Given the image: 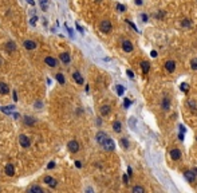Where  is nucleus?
<instances>
[{
    "label": "nucleus",
    "instance_id": "obj_41",
    "mask_svg": "<svg viewBox=\"0 0 197 193\" xmlns=\"http://www.w3.org/2000/svg\"><path fill=\"white\" fill-rule=\"evenodd\" d=\"M86 193H94V189H93L91 186H89V188L86 189Z\"/></svg>",
    "mask_w": 197,
    "mask_h": 193
},
{
    "label": "nucleus",
    "instance_id": "obj_29",
    "mask_svg": "<svg viewBox=\"0 0 197 193\" xmlns=\"http://www.w3.org/2000/svg\"><path fill=\"white\" fill-rule=\"evenodd\" d=\"M190 67H192V70H194V71L197 70V58H193L192 61H190Z\"/></svg>",
    "mask_w": 197,
    "mask_h": 193
},
{
    "label": "nucleus",
    "instance_id": "obj_26",
    "mask_svg": "<svg viewBox=\"0 0 197 193\" xmlns=\"http://www.w3.org/2000/svg\"><path fill=\"white\" fill-rule=\"evenodd\" d=\"M133 193H145L144 186H141V185H136V186L133 188Z\"/></svg>",
    "mask_w": 197,
    "mask_h": 193
},
{
    "label": "nucleus",
    "instance_id": "obj_53",
    "mask_svg": "<svg viewBox=\"0 0 197 193\" xmlns=\"http://www.w3.org/2000/svg\"><path fill=\"white\" fill-rule=\"evenodd\" d=\"M97 1H101V0H97Z\"/></svg>",
    "mask_w": 197,
    "mask_h": 193
},
{
    "label": "nucleus",
    "instance_id": "obj_18",
    "mask_svg": "<svg viewBox=\"0 0 197 193\" xmlns=\"http://www.w3.org/2000/svg\"><path fill=\"white\" fill-rule=\"evenodd\" d=\"M162 109L165 110V111L170 109V99H169L168 96H165V98L162 99Z\"/></svg>",
    "mask_w": 197,
    "mask_h": 193
},
{
    "label": "nucleus",
    "instance_id": "obj_13",
    "mask_svg": "<svg viewBox=\"0 0 197 193\" xmlns=\"http://www.w3.org/2000/svg\"><path fill=\"white\" fill-rule=\"evenodd\" d=\"M170 157H172V160L178 161L180 158H181V152H180L178 149H172L170 150Z\"/></svg>",
    "mask_w": 197,
    "mask_h": 193
},
{
    "label": "nucleus",
    "instance_id": "obj_42",
    "mask_svg": "<svg viewBox=\"0 0 197 193\" xmlns=\"http://www.w3.org/2000/svg\"><path fill=\"white\" fill-rule=\"evenodd\" d=\"M77 28H78V31H79V32H82V34H83V28H82V27L79 26V24H77Z\"/></svg>",
    "mask_w": 197,
    "mask_h": 193
},
{
    "label": "nucleus",
    "instance_id": "obj_9",
    "mask_svg": "<svg viewBox=\"0 0 197 193\" xmlns=\"http://www.w3.org/2000/svg\"><path fill=\"white\" fill-rule=\"evenodd\" d=\"M44 182H46L48 186H51V188H55V186H57V180L53 178L51 176H46V177H44Z\"/></svg>",
    "mask_w": 197,
    "mask_h": 193
},
{
    "label": "nucleus",
    "instance_id": "obj_44",
    "mask_svg": "<svg viewBox=\"0 0 197 193\" xmlns=\"http://www.w3.org/2000/svg\"><path fill=\"white\" fill-rule=\"evenodd\" d=\"M131 174H133V172H131V168L129 166L127 168V176H131Z\"/></svg>",
    "mask_w": 197,
    "mask_h": 193
},
{
    "label": "nucleus",
    "instance_id": "obj_45",
    "mask_svg": "<svg viewBox=\"0 0 197 193\" xmlns=\"http://www.w3.org/2000/svg\"><path fill=\"white\" fill-rule=\"evenodd\" d=\"M134 125H136V122H134V118H131V119H130V126H131V127H134Z\"/></svg>",
    "mask_w": 197,
    "mask_h": 193
},
{
    "label": "nucleus",
    "instance_id": "obj_37",
    "mask_svg": "<svg viewBox=\"0 0 197 193\" xmlns=\"http://www.w3.org/2000/svg\"><path fill=\"white\" fill-rule=\"evenodd\" d=\"M126 22H127V24H129V26H130V27H133V28H134V30H136V31H138V30H137V27H136V24H133V23H131L130 20H126Z\"/></svg>",
    "mask_w": 197,
    "mask_h": 193
},
{
    "label": "nucleus",
    "instance_id": "obj_36",
    "mask_svg": "<svg viewBox=\"0 0 197 193\" xmlns=\"http://www.w3.org/2000/svg\"><path fill=\"white\" fill-rule=\"evenodd\" d=\"M126 73H127V75H129V78H131V79L134 78V73H133V71H131V70H127Z\"/></svg>",
    "mask_w": 197,
    "mask_h": 193
},
{
    "label": "nucleus",
    "instance_id": "obj_46",
    "mask_svg": "<svg viewBox=\"0 0 197 193\" xmlns=\"http://www.w3.org/2000/svg\"><path fill=\"white\" fill-rule=\"evenodd\" d=\"M75 166H77V168H81V166H82V164L79 162V161H75Z\"/></svg>",
    "mask_w": 197,
    "mask_h": 193
},
{
    "label": "nucleus",
    "instance_id": "obj_16",
    "mask_svg": "<svg viewBox=\"0 0 197 193\" xmlns=\"http://www.w3.org/2000/svg\"><path fill=\"white\" fill-rule=\"evenodd\" d=\"M73 78H74V81H75V82H77L78 85H83V83H85L83 77L79 74V73H74V74H73Z\"/></svg>",
    "mask_w": 197,
    "mask_h": 193
},
{
    "label": "nucleus",
    "instance_id": "obj_15",
    "mask_svg": "<svg viewBox=\"0 0 197 193\" xmlns=\"http://www.w3.org/2000/svg\"><path fill=\"white\" fill-rule=\"evenodd\" d=\"M5 50L8 51V53H13V51H16V43L15 42H7L5 43Z\"/></svg>",
    "mask_w": 197,
    "mask_h": 193
},
{
    "label": "nucleus",
    "instance_id": "obj_35",
    "mask_svg": "<svg viewBox=\"0 0 197 193\" xmlns=\"http://www.w3.org/2000/svg\"><path fill=\"white\" fill-rule=\"evenodd\" d=\"M122 180L125 184H129V177H127V174H123L122 176Z\"/></svg>",
    "mask_w": 197,
    "mask_h": 193
},
{
    "label": "nucleus",
    "instance_id": "obj_49",
    "mask_svg": "<svg viewBox=\"0 0 197 193\" xmlns=\"http://www.w3.org/2000/svg\"><path fill=\"white\" fill-rule=\"evenodd\" d=\"M180 129H181V133H185V130H186V129H185V127L182 126V125H181V126H180Z\"/></svg>",
    "mask_w": 197,
    "mask_h": 193
},
{
    "label": "nucleus",
    "instance_id": "obj_21",
    "mask_svg": "<svg viewBox=\"0 0 197 193\" xmlns=\"http://www.w3.org/2000/svg\"><path fill=\"white\" fill-rule=\"evenodd\" d=\"M113 129L115 133H119L121 130H122V125H121V122L119 121H114L113 122Z\"/></svg>",
    "mask_w": 197,
    "mask_h": 193
},
{
    "label": "nucleus",
    "instance_id": "obj_23",
    "mask_svg": "<svg viewBox=\"0 0 197 193\" xmlns=\"http://www.w3.org/2000/svg\"><path fill=\"white\" fill-rule=\"evenodd\" d=\"M110 106L109 105H103L101 107V110H99V111H101V114L102 115H109V113H110Z\"/></svg>",
    "mask_w": 197,
    "mask_h": 193
},
{
    "label": "nucleus",
    "instance_id": "obj_20",
    "mask_svg": "<svg viewBox=\"0 0 197 193\" xmlns=\"http://www.w3.org/2000/svg\"><path fill=\"white\" fill-rule=\"evenodd\" d=\"M5 174L7 176H13L15 174V168L12 166V164H8L5 166Z\"/></svg>",
    "mask_w": 197,
    "mask_h": 193
},
{
    "label": "nucleus",
    "instance_id": "obj_40",
    "mask_svg": "<svg viewBox=\"0 0 197 193\" xmlns=\"http://www.w3.org/2000/svg\"><path fill=\"white\" fill-rule=\"evenodd\" d=\"M54 166H55V162H54V161H51V162H50V164H48V165H47V168H48V169H53Z\"/></svg>",
    "mask_w": 197,
    "mask_h": 193
},
{
    "label": "nucleus",
    "instance_id": "obj_8",
    "mask_svg": "<svg viewBox=\"0 0 197 193\" xmlns=\"http://www.w3.org/2000/svg\"><path fill=\"white\" fill-rule=\"evenodd\" d=\"M23 46H24V47L27 48V50H35L36 48V42H34V40H24V42H23Z\"/></svg>",
    "mask_w": 197,
    "mask_h": 193
},
{
    "label": "nucleus",
    "instance_id": "obj_12",
    "mask_svg": "<svg viewBox=\"0 0 197 193\" xmlns=\"http://www.w3.org/2000/svg\"><path fill=\"white\" fill-rule=\"evenodd\" d=\"M59 59H61L65 65H69L70 63V61H71V58H70V54L69 53H62L61 55H59Z\"/></svg>",
    "mask_w": 197,
    "mask_h": 193
},
{
    "label": "nucleus",
    "instance_id": "obj_24",
    "mask_svg": "<svg viewBox=\"0 0 197 193\" xmlns=\"http://www.w3.org/2000/svg\"><path fill=\"white\" fill-rule=\"evenodd\" d=\"M55 78H57V81L59 82L61 85H65L66 83V79H65V75L62 74V73H58L57 75H55Z\"/></svg>",
    "mask_w": 197,
    "mask_h": 193
},
{
    "label": "nucleus",
    "instance_id": "obj_33",
    "mask_svg": "<svg viewBox=\"0 0 197 193\" xmlns=\"http://www.w3.org/2000/svg\"><path fill=\"white\" fill-rule=\"evenodd\" d=\"M141 19H142V22H144V23H146L149 18H148V15H146V13H142V15H141Z\"/></svg>",
    "mask_w": 197,
    "mask_h": 193
},
{
    "label": "nucleus",
    "instance_id": "obj_50",
    "mask_svg": "<svg viewBox=\"0 0 197 193\" xmlns=\"http://www.w3.org/2000/svg\"><path fill=\"white\" fill-rule=\"evenodd\" d=\"M136 4L141 5V4H142V0H136Z\"/></svg>",
    "mask_w": 197,
    "mask_h": 193
},
{
    "label": "nucleus",
    "instance_id": "obj_30",
    "mask_svg": "<svg viewBox=\"0 0 197 193\" xmlns=\"http://www.w3.org/2000/svg\"><path fill=\"white\" fill-rule=\"evenodd\" d=\"M190 24H192V23H190V20H189V19H184V20L181 22V26L185 27V28H186V27H190Z\"/></svg>",
    "mask_w": 197,
    "mask_h": 193
},
{
    "label": "nucleus",
    "instance_id": "obj_28",
    "mask_svg": "<svg viewBox=\"0 0 197 193\" xmlns=\"http://www.w3.org/2000/svg\"><path fill=\"white\" fill-rule=\"evenodd\" d=\"M123 93H125V87H123L122 85H118L117 86V94L118 95H123Z\"/></svg>",
    "mask_w": 197,
    "mask_h": 193
},
{
    "label": "nucleus",
    "instance_id": "obj_39",
    "mask_svg": "<svg viewBox=\"0 0 197 193\" xmlns=\"http://www.w3.org/2000/svg\"><path fill=\"white\" fill-rule=\"evenodd\" d=\"M186 89H188V85H186V83L181 85V90H182V91H186Z\"/></svg>",
    "mask_w": 197,
    "mask_h": 193
},
{
    "label": "nucleus",
    "instance_id": "obj_19",
    "mask_svg": "<svg viewBox=\"0 0 197 193\" xmlns=\"http://www.w3.org/2000/svg\"><path fill=\"white\" fill-rule=\"evenodd\" d=\"M185 178H186L189 182H193L194 178H196V176H194V173H193L192 170H188V172H185Z\"/></svg>",
    "mask_w": 197,
    "mask_h": 193
},
{
    "label": "nucleus",
    "instance_id": "obj_17",
    "mask_svg": "<svg viewBox=\"0 0 197 193\" xmlns=\"http://www.w3.org/2000/svg\"><path fill=\"white\" fill-rule=\"evenodd\" d=\"M141 69H142L144 74H148L150 70V63L149 62H141Z\"/></svg>",
    "mask_w": 197,
    "mask_h": 193
},
{
    "label": "nucleus",
    "instance_id": "obj_3",
    "mask_svg": "<svg viewBox=\"0 0 197 193\" xmlns=\"http://www.w3.org/2000/svg\"><path fill=\"white\" fill-rule=\"evenodd\" d=\"M67 146H69V150H70V152H73V153H77V152H79V144L75 140L69 141Z\"/></svg>",
    "mask_w": 197,
    "mask_h": 193
},
{
    "label": "nucleus",
    "instance_id": "obj_5",
    "mask_svg": "<svg viewBox=\"0 0 197 193\" xmlns=\"http://www.w3.org/2000/svg\"><path fill=\"white\" fill-rule=\"evenodd\" d=\"M44 63L48 65L50 67H57L58 66V59H55V58H53V57H46L44 58Z\"/></svg>",
    "mask_w": 197,
    "mask_h": 193
},
{
    "label": "nucleus",
    "instance_id": "obj_27",
    "mask_svg": "<svg viewBox=\"0 0 197 193\" xmlns=\"http://www.w3.org/2000/svg\"><path fill=\"white\" fill-rule=\"evenodd\" d=\"M121 145H122V148H125V149H127L129 148V141H127V138H121Z\"/></svg>",
    "mask_w": 197,
    "mask_h": 193
},
{
    "label": "nucleus",
    "instance_id": "obj_14",
    "mask_svg": "<svg viewBox=\"0 0 197 193\" xmlns=\"http://www.w3.org/2000/svg\"><path fill=\"white\" fill-rule=\"evenodd\" d=\"M8 93H9L8 85L4 83V82H0V94H1V95H7Z\"/></svg>",
    "mask_w": 197,
    "mask_h": 193
},
{
    "label": "nucleus",
    "instance_id": "obj_1",
    "mask_svg": "<svg viewBox=\"0 0 197 193\" xmlns=\"http://www.w3.org/2000/svg\"><path fill=\"white\" fill-rule=\"evenodd\" d=\"M101 146H102V148H103L105 150H107V152H113V150L115 149V145H114V141L111 140L110 137H107V138H106L105 142H103V144H102Z\"/></svg>",
    "mask_w": 197,
    "mask_h": 193
},
{
    "label": "nucleus",
    "instance_id": "obj_6",
    "mask_svg": "<svg viewBox=\"0 0 197 193\" xmlns=\"http://www.w3.org/2000/svg\"><path fill=\"white\" fill-rule=\"evenodd\" d=\"M107 137H109V136H107L105 132H98V133H97V137H95L97 142H98L99 145H102L103 142H105V140L107 138Z\"/></svg>",
    "mask_w": 197,
    "mask_h": 193
},
{
    "label": "nucleus",
    "instance_id": "obj_10",
    "mask_svg": "<svg viewBox=\"0 0 197 193\" xmlns=\"http://www.w3.org/2000/svg\"><path fill=\"white\" fill-rule=\"evenodd\" d=\"M165 70H166L168 73H173V71L176 70V62L174 61H168L166 63H165Z\"/></svg>",
    "mask_w": 197,
    "mask_h": 193
},
{
    "label": "nucleus",
    "instance_id": "obj_34",
    "mask_svg": "<svg viewBox=\"0 0 197 193\" xmlns=\"http://www.w3.org/2000/svg\"><path fill=\"white\" fill-rule=\"evenodd\" d=\"M164 15H165V12H158V13H154V16H156V18H158V19H161V18H164Z\"/></svg>",
    "mask_w": 197,
    "mask_h": 193
},
{
    "label": "nucleus",
    "instance_id": "obj_22",
    "mask_svg": "<svg viewBox=\"0 0 197 193\" xmlns=\"http://www.w3.org/2000/svg\"><path fill=\"white\" fill-rule=\"evenodd\" d=\"M24 123H26L27 126H34L35 125V119L32 118V117H24Z\"/></svg>",
    "mask_w": 197,
    "mask_h": 193
},
{
    "label": "nucleus",
    "instance_id": "obj_47",
    "mask_svg": "<svg viewBox=\"0 0 197 193\" xmlns=\"http://www.w3.org/2000/svg\"><path fill=\"white\" fill-rule=\"evenodd\" d=\"M13 99L18 101V94H16V91H13Z\"/></svg>",
    "mask_w": 197,
    "mask_h": 193
},
{
    "label": "nucleus",
    "instance_id": "obj_32",
    "mask_svg": "<svg viewBox=\"0 0 197 193\" xmlns=\"http://www.w3.org/2000/svg\"><path fill=\"white\" fill-rule=\"evenodd\" d=\"M130 105H131V101H130V99H127V98H125V101H123V106H125V107H129Z\"/></svg>",
    "mask_w": 197,
    "mask_h": 193
},
{
    "label": "nucleus",
    "instance_id": "obj_4",
    "mask_svg": "<svg viewBox=\"0 0 197 193\" xmlns=\"http://www.w3.org/2000/svg\"><path fill=\"white\" fill-rule=\"evenodd\" d=\"M19 142H20V145H22L23 148H30V145H31L30 138L27 136H24V134H22V136L19 137Z\"/></svg>",
    "mask_w": 197,
    "mask_h": 193
},
{
    "label": "nucleus",
    "instance_id": "obj_7",
    "mask_svg": "<svg viewBox=\"0 0 197 193\" xmlns=\"http://www.w3.org/2000/svg\"><path fill=\"white\" fill-rule=\"evenodd\" d=\"M122 48L125 53H131L133 51V44L130 40H123L122 42Z\"/></svg>",
    "mask_w": 197,
    "mask_h": 193
},
{
    "label": "nucleus",
    "instance_id": "obj_25",
    "mask_svg": "<svg viewBox=\"0 0 197 193\" xmlns=\"http://www.w3.org/2000/svg\"><path fill=\"white\" fill-rule=\"evenodd\" d=\"M30 193H44V192H43V189L40 188V186H38V185H34V186H31Z\"/></svg>",
    "mask_w": 197,
    "mask_h": 193
},
{
    "label": "nucleus",
    "instance_id": "obj_38",
    "mask_svg": "<svg viewBox=\"0 0 197 193\" xmlns=\"http://www.w3.org/2000/svg\"><path fill=\"white\" fill-rule=\"evenodd\" d=\"M188 105L192 106V109H196V103H194L193 101H188Z\"/></svg>",
    "mask_w": 197,
    "mask_h": 193
},
{
    "label": "nucleus",
    "instance_id": "obj_52",
    "mask_svg": "<svg viewBox=\"0 0 197 193\" xmlns=\"http://www.w3.org/2000/svg\"><path fill=\"white\" fill-rule=\"evenodd\" d=\"M192 172H193V173H194V174H197V168H196V169H193Z\"/></svg>",
    "mask_w": 197,
    "mask_h": 193
},
{
    "label": "nucleus",
    "instance_id": "obj_51",
    "mask_svg": "<svg viewBox=\"0 0 197 193\" xmlns=\"http://www.w3.org/2000/svg\"><path fill=\"white\" fill-rule=\"evenodd\" d=\"M40 3H42V5H43V4H46V3H47V0H40Z\"/></svg>",
    "mask_w": 197,
    "mask_h": 193
},
{
    "label": "nucleus",
    "instance_id": "obj_11",
    "mask_svg": "<svg viewBox=\"0 0 197 193\" xmlns=\"http://www.w3.org/2000/svg\"><path fill=\"white\" fill-rule=\"evenodd\" d=\"M0 111H3V113H5V114H12L13 111H15V106L13 105L3 106V107H0Z\"/></svg>",
    "mask_w": 197,
    "mask_h": 193
},
{
    "label": "nucleus",
    "instance_id": "obj_43",
    "mask_svg": "<svg viewBox=\"0 0 197 193\" xmlns=\"http://www.w3.org/2000/svg\"><path fill=\"white\" fill-rule=\"evenodd\" d=\"M150 55H152L153 58H156V57H157V51H154V50H153V51L150 53Z\"/></svg>",
    "mask_w": 197,
    "mask_h": 193
},
{
    "label": "nucleus",
    "instance_id": "obj_2",
    "mask_svg": "<svg viewBox=\"0 0 197 193\" xmlns=\"http://www.w3.org/2000/svg\"><path fill=\"white\" fill-rule=\"evenodd\" d=\"M99 30L103 34H109L110 31H111V22L110 20H102L101 24H99Z\"/></svg>",
    "mask_w": 197,
    "mask_h": 193
},
{
    "label": "nucleus",
    "instance_id": "obj_48",
    "mask_svg": "<svg viewBox=\"0 0 197 193\" xmlns=\"http://www.w3.org/2000/svg\"><path fill=\"white\" fill-rule=\"evenodd\" d=\"M28 1V4H31V5H35V1L34 0H27Z\"/></svg>",
    "mask_w": 197,
    "mask_h": 193
},
{
    "label": "nucleus",
    "instance_id": "obj_31",
    "mask_svg": "<svg viewBox=\"0 0 197 193\" xmlns=\"http://www.w3.org/2000/svg\"><path fill=\"white\" fill-rule=\"evenodd\" d=\"M117 9H118L119 12H125V9H126V7L123 4H117Z\"/></svg>",
    "mask_w": 197,
    "mask_h": 193
}]
</instances>
